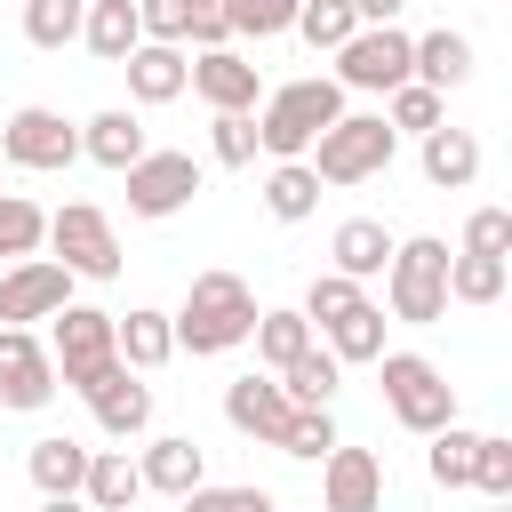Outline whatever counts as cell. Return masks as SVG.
Returning <instances> with one entry per match:
<instances>
[{"instance_id": "6da1fadb", "label": "cell", "mask_w": 512, "mask_h": 512, "mask_svg": "<svg viewBox=\"0 0 512 512\" xmlns=\"http://www.w3.org/2000/svg\"><path fill=\"white\" fill-rule=\"evenodd\" d=\"M336 120H344V88H336L328 72L288 80V88H272V96L256 104V152H272V160H304V152L320 144V128H336Z\"/></svg>"}, {"instance_id": "7a4b0ae2", "label": "cell", "mask_w": 512, "mask_h": 512, "mask_svg": "<svg viewBox=\"0 0 512 512\" xmlns=\"http://www.w3.org/2000/svg\"><path fill=\"white\" fill-rule=\"evenodd\" d=\"M168 328L184 352H232L256 336V288L240 272H200L184 288V312H168Z\"/></svg>"}, {"instance_id": "3957f363", "label": "cell", "mask_w": 512, "mask_h": 512, "mask_svg": "<svg viewBox=\"0 0 512 512\" xmlns=\"http://www.w3.org/2000/svg\"><path fill=\"white\" fill-rule=\"evenodd\" d=\"M384 304H392V320H408V328L448 320V240H432V232L392 240V264H384Z\"/></svg>"}, {"instance_id": "277c9868", "label": "cell", "mask_w": 512, "mask_h": 512, "mask_svg": "<svg viewBox=\"0 0 512 512\" xmlns=\"http://www.w3.org/2000/svg\"><path fill=\"white\" fill-rule=\"evenodd\" d=\"M392 128H384V112H344L336 128H320V144L304 152V168L320 176V184H368V176H384L392 168Z\"/></svg>"}, {"instance_id": "5b68a950", "label": "cell", "mask_w": 512, "mask_h": 512, "mask_svg": "<svg viewBox=\"0 0 512 512\" xmlns=\"http://www.w3.org/2000/svg\"><path fill=\"white\" fill-rule=\"evenodd\" d=\"M376 368H384V408H392L408 432H424V440H432L440 424H456V384H448L424 352H384Z\"/></svg>"}, {"instance_id": "8992f818", "label": "cell", "mask_w": 512, "mask_h": 512, "mask_svg": "<svg viewBox=\"0 0 512 512\" xmlns=\"http://www.w3.org/2000/svg\"><path fill=\"white\" fill-rule=\"evenodd\" d=\"M48 360H56V384L96 392V384L120 368V352H112V312H96V304H64V312H56V344H48Z\"/></svg>"}, {"instance_id": "52a82bcc", "label": "cell", "mask_w": 512, "mask_h": 512, "mask_svg": "<svg viewBox=\"0 0 512 512\" xmlns=\"http://www.w3.org/2000/svg\"><path fill=\"white\" fill-rule=\"evenodd\" d=\"M48 248L72 280H120V240H112V216L88 208V200H64L48 216Z\"/></svg>"}, {"instance_id": "ba28073f", "label": "cell", "mask_w": 512, "mask_h": 512, "mask_svg": "<svg viewBox=\"0 0 512 512\" xmlns=\"http://www.w3.org/2000/svg\"><path fill=\"white\" fill-rule=\"evenodd\" d=\"M0 160H8V168H40V176H56V168L80 160V128H72L64 112H48V104H24V112L0 120Z\"/></svg>"}, {"instance_id": "9c48e42d", "label": "cell", "mask_w": 512, "mask_h": 512, "mask_svg": "<svg viewBox=\"0 0 512 512\" xmlns=\"http://www.w3.org/2000/svg\"><path fill=\"white\" fill-rule=\"evenodd\" d=\"M408 32L400 24H360L344 48H336V88H368V96H392L408 80Z\"/></svg>"}, {"instance_id": "30bf717a", "label": "cell", "mask_w": 512, "mask_h": 512, "mask_svg": "<svg viewBox=\"0 0 512 512\" xmlns=\"http://www.w3.org/2000/svg\"><path fill=\"white\" fill-rule=\"evenodd\" d=\"M72 304V272L56 256H24L0 272V328H32V320H56Z\"/></svg>"}, {"instance_id": "8fae6325", "label": "cell", "mask_w": 512, "mask_h": 512, "mask_svg": "<svg viewBox=\"0 0 512 512\" xmlns=\"http://www.w3.org/2000/svg\"><path fill=\"white\" fill-rule=\"evenodd\" d=\"M192 192H200L192 152H144L128 168V216H176V208H192Z\"/></svg>"}, {"instance_id": "7c38bea8", "label": "cell", "mask_w": 512, "mask_h": 512, "mask_svg": "<svg viewBox=\"0 0 512 512\" xmlns=\"http://www.w3.org/2000/svg\"><path fill=\"white\" fill-rule=\"evenodd\" d=\"M320 512H384V456L336 440L320 456Z\"/></svg>"}, {"instance_id": "4fadbf2b", "label": "cell", "mask_w": 512, "mask_h": 512, "mask_svg": "<svg viewBox=\"0 0 512 512\" xmlns=\"http://www.w3.org/2000/svg\"><path fill=\"white\" fill-rule=\"evenodd\" d=\"M56 400V360L32 328H0V408H48Z\"/></svg>"}, {"instance_id": "5bb4252c", "label": "cell", "mask_w": 512, "mask_h": 512, "mask_svg": "<svg viewBox=\"0 0 512 512\" xmlns=\"http://www.w3.org/2000/svg\"><path fill=\"white\" fill-rule=\"evenodd\" d=\"M184 88H192L208 112H256V104H264V80H256V64H248L240 48H200Z\"/></svg>"}, {"instance_id": "9a60e30c", "label": "cell", "mask_w": 512, "mask_h": 512, "mask_svg": "<svg viewBox=\"0 0 512 512\" xmlns=\"http://www.w3.org/2000/svg\"><path fill=\"white\" fill-rule=\"evenodd\" d=\"M288 416H296V408H288V392H280L272 376H232V384H224V424H232V432H248V440H264V448H272Z\"/></svg>"}, {"instance_id": "2e32d148", "label": "cell", "mask_w": 512, "mask_h": 512, "mask_svg": "<svg viewBox=\"0 0 512 512\" xmlns=\"http://www.w3.org/2000/svg\"><path fill=\"white\" fill-rule=\"evenodd\" d=\"M80 152L96 160V168H112V176H128L152 144H144V120L128 112V104H112V112H96V120H80Z\"/></svg>"}, {"instance_id": "e0dca14e", "label": "cell", "mask_w": 512, "mask_h": 512, "mask_svg": "<svg viewBox=\"0 0 512 512\" xmlns=\"http://www.w3.org/2000/svg\"><path fill=\"white\" fill-rule=\"evenodd\" d=\"M408 80H416V88H432V96L464 88V80H472V40H464V32H448V24H440V32H424V40L408 48Z\"/></svg>"}, {"instance_id": "ac0fdd59", "label": "cell", "mask_w": 512, "mask_h": 512, "mask_svg": "<svg viewBox=\"0 0 512 512\" xmlns=\"http://www.w3.org/2000/svg\"><path fill=\"white\" fill-rule=\"evenodd\" d=\"M120 72H128V96H136V104H176V96H184V80H192V56H184V48H168V40H144Z\"/></svg>"}, {"instance_id": "d6986e66", "label": "cell", "mask_w": 512, "mask_h": 512, "mask_svg": "<svg viewBox=\"0 0 512 512\" xmlns=\"http://www.w3.org/2000/svg\"><path fill=\"white\" fill-rule=\"evenodd\" d=\"M88 408H96V424L112 432V440H136L144 424H152V384H136V368H112L96 392H80Z\"/></svg>"}, {"instance_id": "ffe728a7", "label": "cell", "mask_w": 512, "mask_h": 512, "mask_svg": "<svg viewBox=\"0 0 512 512\" xmlns=\"http://www.w3.org/2000/svg\"><path fill=\"white\" fill-rule=\"evenodd\" d=\"M136 472H144V488H160V496H192V488H208V456H200V440H184V432L152 440V448L136 456Z\"/></svg>"}, {"instance_id": "44dd1931", "label": "cell", "mask_w": 512, "mask_h": 512, "mask_svg": "<svg viewBox=\"0 0 512 512\" xmlns=\"http://www.w3.org/2000/svg\"><path fill=\"white\" fill-rule=\"evenodd\" d=\"M112 352H120V368H136V376L168 368V352H176V328H168V312L136 304L128 320H112Z\"/></svg>"}, {"instance_id": "7402d4cb", "label": "cell", "mask_w": 512, "mask_h": 512, "mask_svg": "<svg viewBox=\"0 0 512 512\" xmlns=\"http://www.w3.org/2000/svg\"><path fill=\"white\" fill-rule=\"evenodd\" d=\"M80 40H88V56H96V64H128V56L144 48L136 0H88V16H80Z\"/></svg>"}, {"instance_id": "603a6c76", "label": "cell", "mask_w": 512, "mask_h": 512, "mask_svg": "<svg viewBox=\"0 0 512 512\" xmlns=\"http://www.w3.org/2000/svg\"><path fill=\"white\" fill-rule=\"evenodd\" d=\"M328 272H344V280H376L384 264H392V232L376 224V216H344L336 224V240H328Z\"/></svg>"}, {"instance_id": "cb8c5ba5", "label": "cell", "mask_w": 512, "mask_h": 512, "mask_svg": "<svg viewBox=\"0 0 512 512\" xmlns=\"http://www.w3.org/2000/svg\"><path fill=\"white\" fill-rule=\"evenodd\" d=\"M136 496H144L136 456H128V448H96V456H88V480H80V504H88V512H128Z\"/></svg>"}, {"instance_id": "d4e9b609", "label": "cell", "mask_w": 512, "mask_h": 512, "mask_svg": "<svg viewBox=\"0 0 512 512\" xmlns=\"http://www.w3.org/2000/svg\"><path fill=\"white\" fill-rule=\"evenodd\" d=\"M472 176H480V136L440 120V128L424 136V184H440V192H464Z\"/></svg>"}, {"instance_id": "484cf974", "label": "cell", "mask_w": 512, "mask_h": 512, "mask_svg": "<svg viewBox=\"0 0 512 512\" xmlns=\"http://www.w3.org/2000/svg\"><path fill=\"white\" fill-rule=\"evenodd\" d=\"M88 456H96V448H80V440L48 432V440H32L24 472H32V488H40V496H80V480H88Z\"/></svg>"}, {"instance_id": "4316f807", "label": "cell", "mask_w": 512, "mask_h": 512, "mask_svg": "<svg viewBox=\"0 0 512 512\" xmlns=\"http://www.w3.org/2000/svg\"><path fill=\"white\" fill-rule=\"evenodd\" d=\"M272 384L288 392V408H328V400H336V384H344V368H336V352H328V344H304Z\"/></svg>"}, {"instance_id": "83f0119b", "label": "cell", "mask_w": 512, "mask_h": 512, "mask_svg": "<svg viewBox=\"0 0 512 512\" xmlns=\"http://www.w3.org/2000/svg\"><path fill=\"white\" fill-rule=\"evenodd\" d=\"M328 352H336V368H352V360H384V304H352L344 320H328Z\"/></svg>"}, {"instance_id": "f1b7e54d", "label": "cell", "mask_w": 512, "mask_h": 512, "mask_svg": "<svg viewBox=\"0 0 512 512\" xmlns=\"http://www.w3.org/2000/svg\"><path fill=\"white\" fill-rule=\"evenodd\" d=\"M264 208H272L280 224H304V216L320 208V176H312L304 160H272V176H264Z\"/></svg>"}, {"instance_id": "f546056e", "label": "cell", "mask_w": 512, "mask_h": 512, "mask_svg": "<svg viewBox=\"0 0 512 512\" xmlns=\"http://www.w3.org/2000/svg\"><path fill=\"white\" fill-rule=\"evenodd\" d=\"M248 344H256V360L280 376V368L312 344V320H304V312H256V336H248Z\"/></svg>"}, {"instance_id": "4dcf8cb0", "label": "cell", "mask_w": 512, "mask_h": 512, "mask_svg": "<svg viewBox=\"0 0 512 512\" xmlns=\"http://www.w3.org/2000/svg\"><path fill=\"white\" fill-rule=\"evenodd\" d=\"M40 240H48V208H40V200H24V192H0V256H8V264H24Z\"/></svg>"}, {"instance_id": "1f68e13d", "label": "cell", "mask_w": 512, "mask_h": 512, "mask_svg": "<svg viewBox=\"0 0 512 512\" xmlns=\"http://www.w3.org/2000/svg\"><path fill=\"white\" fill-rule=\"evenodd\" d=\"M504 296V256H448V304H496Z\"/></svg>"}, {"instance_id": "d6a6232c", "label": "cell", "mask_w": 512, "mask_h": 512, "mask_svg": "<svg viewBox=\"0 0 512 512\" xmlns=\"http://www.w3.org/2000/svg\"><path fill=\"white\" fill-rule=\"evenodd\" d=\"M80 16H88V0H24V40L32 48H72Z\"/></svg>"}, {"instance_id": "836d02e7", "label": "cell", "mask_w": 512, "mask_h": 512, "mask_svg": "<svg viewBox=\"0 0 512 512\" xmlns=\"http://www.w3.org/2000/svg\"><path fill=\"white\" fill-rule=\"evenodd\" d=\"M472 456H480V432H464V424H440L424 464H432V480H440V488H472Z\"/></svg>"}, {"instance_id": "e575fe53", "label": "cell", "mask_w": 512, "mask_h": 512, "mask_svg": "<svg viewBox=\"0 0 512 512\" xmlns=\"http://www.w3.org/2000/svg\"><path fill=\"white\" fill-rule=\"evenodd\" d=\"M288 32H304L312 48H328V56H336V48H344V40L360 32V16H352V0H304Z\"/></svg>"}, {"instance_id": "d590c367", "label": "cell", "mask_w": 512, "mask_h": 512, "mask_svg": "<svg viewBox=\"0 0 512 512\" xmlns=\"http://www.w3.org/2000/svg\"><path fill=\"white\" fill-rule=\"evenodd\" d=\"M440 120H448V104H440L432 88H416V80H400L392 104H384V128H392V136H400V128H408V136H432Z\"/></svg>"}, {"instance_id": "8d00e7d4", "label": "cell", "mask_w": 512, "mask_h": 512, "mask_svg": "<svg viewBox=\"0 0 512 512\" xmlns=\"http://www.w3.org/2000/svg\"><path fill=\"white\" fill-rule=\"evenodd\" d=\"M280 456H304V464H320L328 448H336V416L328 408H296L288 424H280V440H272Z\"/></svg>"}, {"instance_id": "74e56055", "label": "cell", "mask_w": 512, "mask_h": 512, "mask_svg": "<svg viewBox=\"0 0 512 512\" xmlns=\"http://www.w3.org/2000/svg\"><path fill=\"white\" fill-rule=\"evenodd\" d=\"M352 304H360V280H344V272H312V288H304L296 312H304L312 328H328V320H344Z\"/></svg>"}, {"instance_id": "f35d334b", "label": "cell", "mask_w": 512, "mask_h": 512, "mask_svg": "<svg viewBox=\"0 0 512 512\" xmlns=\"http://www.w3.org/2000/svg\"><path fill=\"white\" fill-rule=\"evenodd\" d=\"M208 152H216L224 168H248V160H256V112H216V120H208Z\"/></svg>"}, {"instance_id": "ab89813d", "label": "cell", "mask_w": 512, "mask_h": 512, "mask_svg": "<svg viewBox=\"0 0 512 512\" xmlns=\"http://www.w3.org/2000/svg\"><path fill=\"white\" fill-rule=\"evenodd\" d=\"M472 488H480L488 504H512V440L480 432V456H472Z\"/></svg>"}, {"instance_id": "60d3db41", "label": "cell", "mask_w": 512, "mask_h": 512, "mask_svg": "<svg viewBox=\"0 0 512 512\" xmlns=\"http://www.w3.org/2000/svg\"><path fill=\"white\" fill-rule=\"evenodd\" d=\"M296 8H304V0H224L232 32H248V40H272V32H288V24H296Z\"/></svg>"}, {"instance_id": "b9f144b4", "label": "cell", "mask_w": 512, "mask_h": 512, "mask_svg": "<svg viewBox=\"0 0 512 512\" xmlns=\"http://www.w3.org/2000/svg\"><path fill=\"white\" fill-rule=\"evenodd\" d=\"M464 256H512V208H472L464 216Z\"/></svg>"}, {"instance_id": "7bdbcfd3", "label": "cell", "mask_w": 512, "mask_h": 512, "mask_svg": "<svg viewBox=\"0 0 512 512\" xmlns=\"http://www.w3.org/2000/svg\"><path fill=\"white\" fill-rule=\"evenodd\" d=\"M184 40H192V48H232L224 0H184Z\"/></svg>"}, {"instance_id": "ee69618b", "label": "cell", "mask_w": 512, "mask_h": 512, "mask_svg": "<svg viewBox=\"0 0 512 512\" xmlns=\"http://www.w3.org/2000/svg\"><path fill=\"white\" fill-rule=\"evenodd\" d=\"M184 512H280L264 488H192V496H176Z\"/></svg>"}, {"instance_id": "f6af8a7d", "label": "cell", "mask_w": 512, "mask_h": 512, "mask_svg": "<svg viewBox=\"0 0 512 512\" xmlns=\"http://www.w3.org/2000/svg\"><path fill=\"white\" fill-rule=\"evenodd\" d=\"M136 24H144V40L184 48V0H136Z\"/></svg>"}, {"instance_id": "bcb514c9", "label": "cell", "mask_w": 512, "mask_h": 512, "mask_svg": "<svg viewBox=\"0 0 512 512\" xmlns=\"http://www.w3.org/2000/svg\"><path fill=\"white\" fill-rule=\"evenodd\" d=\"M400 8H408V0H352V16H360V24H392Z\"/></svg>"}, {"instance_id": "7dc6e473", "label": "cell", "mask_w": 512, "mask_h": 512, "mask_svg": "<svg viewBox=\"0 0 512 512\" xmlns=\"http://www.w3.org/2000/svg\"><path fill=\"white\" fill-rule=\"evenodd\" d=\"M40 512H88L80 496H40Z\"/></svg>"}, {"instance_id": "c3c4849f", "label": "cell", "mask_w": 512, "mask_h": 512, "mask_svg": "<svg viewBox=\"0 0 512 512\" xmlns=\"http://www.w3.org/2000/svg\"><path fill=\"white\" fill-rule=\"evenodd\" d=\"M496 512H512V504H496Z\"/></svg>"}, {"instance_id": "681fc988", "label": "cell", "mask_w": 512, "mask_h": 512, "mask_svg": "<svg viewBox=\"0 0 512 512\" xmlns=\"http://www.w3.org/2000/svg\"><path fill=\"white\" fill-rule=\"evenodd\" d=\"M0 168H8V160H0Z\"/></svg>"}]
</instances>
